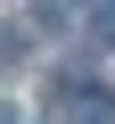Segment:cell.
<instances>
[{
	"label": "cell",
	"mask_w": 115,
	"mask_h": 124,
	"mask_svg": "<svg viewBox=\"0 0 115 124\" xmlns=\"http://www.w3.org/2000/svg\"><path fill=\"white\" fill-rule=\"evenodd\" d=\"M49 124H115V91L99 83H49Z\"/></svg>",
	"instance_id": "obj_1"
},
{
	"label": "cell",
	"mask_w": 115,
	"mask_h": 124,
	"mask_svg": "<svg viewBox=\"0 0 115 124\" xmlns=\"http://www.w3.org/2000/svg\"><path fill=\"white\" fill-rule=\"evenodd\" d=\"M90 33H99V41L115 50V0H99V17H90Z\"/></svg>",
	"instance_id": "obj_2"
},
{
	"label": "cell",
	"mask_w": 115,
	"mask_h": 124,
	"mask_svg": "<svg viewBox=\"0 0 115 124\" xmlns=\"http://www.w3.org/2000/svg\"><path fill=\"white\" fill-rule=\"evenodd\" d=\"M0 124H17V108H0Z\"/></svg>",
	"instance_id": "obj_3"
}]
</instances>
